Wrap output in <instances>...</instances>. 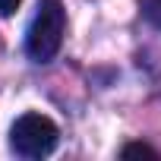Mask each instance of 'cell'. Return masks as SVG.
Masks as SVG:
<instances>
[{
  "label": "cell",
  "mask_w": 161,
  "mask_h": 161,
  "mask_svg": "<svg viewBox=\"0 0 161 161\" xmlns=\"http://www.w3.org/2000/svg\"><path fill=\"white\" fill-rule=\"evenodd\" d=\"M63 32H66V13L57 0H41L38 3V13L29 25V35H25V51L32 60L38 63H51L63 44Z\"/></svg>",
  "instance_id": "1"
},
{
  "label": "cell",
  "mask_w": 161,
  "mask_h": 161,
  "mask_svg": "<svg viewBox=\"0 0 161 161\" xmlns=\"http://www.w3.org/2000/svg\"><path fill=\"white\" fill-rule=\"evenodd\" d=\"M60 142V130L44 114H22L10 130V148L22 158H47Z\"/></svg>",
  "instance_id": "2"
},
{
  "label": "cell",
  "mask_w": 161,
  "mask_h": 161,
  "mask_svg": "<svg viewBox=\"0 0 161 161\" xmlns=\"http://www.w3.org/2000/svg\"><path fill=\"white\" fill-rule=\"evenodd\" d=\"M120 158H148V161H158L161 155H158V148H152V145H145V142H126L123 148H120Z\"/></svg>",
  "instance_id": "3"
},
{
  "label": "cell",
  "mask_w": 161,
  "mask_h": 161,
  "mask_svg": "<svg viewBox=\"0 0 161 161\" xmlns=\"http://www.w3.org/2000/svg\"><path fill=\"white\" fill-rule=\"evenodd\" d=\"M139 10L155 29H161V0H139Z\"/></svg>",
  "instance_id": "4"
},
{
  "label": "cell",
  "mask_w": 161,
  "mask_h": 161,
  "mask_svg": "<svg viewBox=\"0 0 161 161\" xmlns=\"http://www.w3.org/2000/svg\"><path fill=\"white\" fill-rule=\"evenodd\" d=\"M22 0H0V16H13Z\"/></svg>",
  "instance_id": "5"
}]
</instances>
